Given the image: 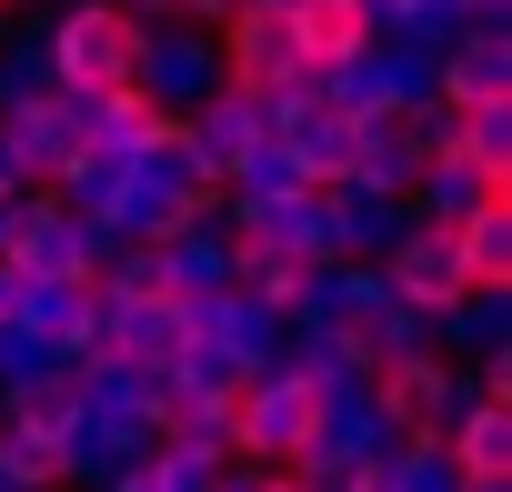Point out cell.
Wrapping results in <instances>:
<instances>
[{"label": "cell", "mask_w": 512, "mask_h": 492, "mask_svg": "<svg viewBox=\"0 0 512 492\" xmlns=\"http://www.w3.org/2000/svg\"><path fill=\"white\" fill-rule=\"evenodd\" d=\"M231 71H221V31L211 21H181V11H161V21H141V51H131V91L151 101V111H191V101H211Z\"/></svg>", "instance_id": "6da1fadb"}, {"label": "cell", "mask_w": 512, "mask_h": 492, "mask_svg": "<svg viewBox=\"0 0 512 492\" xmlns=\"http://www.w3.org/2000/svg\"><path fill=\"white\" fill-rule=\"evenodd\" d=\"M51 21V71L61 91H121L131 81V51H141V11L131 0H61Z\"/></svg>", "instance_id": "7a4b0ae2"}, {"label": "cell", "mask_w": 512, "mask_h": 492, "mask_svg": "<svg viewBox=\"0 0 512 492\" xmlns=\"http://www.w3.org/2000/svg\"><path fill=\"white\" fill-rule=\"evenodd\" d=\"M312 402H322V392H312L292 362L241 372V392H231V452H241V462L292 472V452H302V432H312Z\"/></svg>", "instance_id": "3957f363"}, {"label": "cell", "mask_w": 512, "mask_h": 492, "mask_svg": "<svg viewBox=\"0 0 512 492\" xmlns=\"http://www.w3.org/2000/svg\"><path fill=\"white\" fill-rule=\"evenodd\" d=\"M402 442V422H392V402L362 382V392H322L312 402V432H302V452H292V472H362V462H382Z\"/></svg>", "instance_id": "277c9868"}, {"label": "cell", "mask_w": 512, "mask_h": 492, "mask_svg": "<svg viewBox=\"0 0 512 492\" xmlns=\"http://www.w3.org/2000/svg\"><path fill=\"white\" fill-rule=\"evenodd\" d=\"M0 131H11L21 151V181H51L81 141H91V91H51V101H21V111H0Z\"/></svg>", "instance_id": "5b68a950"}, {"label": "cell", "mask_w": 512, "mask_h": 492, "mask_svg": "<svg viewBox=\"0 0 512 492\" xmlns=\"http://www.w3.org/2000/svg\"><path fill=\"white\" fill-rule=\"evenodd\" d=\"M151 442H161V422H101V412H71V422H61V492H101V482L131 472Z\"/></svg>", "instance_id": "8992f818"}, {"label": "cell", "mask_w": 512, "mask_h": 492, "mask_svg": "<svg viewBox=\"0 0 512 492\" xmlns=\"http://www.w3.org/2000/svg\"><path fill=\"white\" fill-rule=\"evenodd\" d=\"M11 322H31V332H51L71 362L81 352H101V282H61V272H21V302H11Z\"/></svg>", "instance_id": "52a82bcc"}, {"label": "cell", "mask_w": 512, "mask_h": 492, "mask_svg": "<svg viewBox=\"0 0 512 492\" xmlns=\"http://www.w3.org/2000/svg\"><path fill=\"white\" fill-rule=\"evenodd\" d=\"M382 272H392V292L402 302H422V312H442L472 272H462V241H452V221H412L392 252H382Z\"/></svg>", "instance_id": "ba28073f"}, {"label": "cell", "mask_w": 512, "mask_h": 492, "mask_svg": "<svg viewBox=\"0 0 512 492\" xmlns=\"http://www.w3.org/2000/svg\"><path fill=\"white\" fill-rule=\"evenodd\" d=\"M432 81H442V101H512V31L462 21V31L432 51Z\"/></svg>", "instance_id": "9c48e42d"}, {"label": "cell", "mask_w": 512, "mask_h": 492, "mask_svg": "<svg viewBox=\"0 0 512 492\" xmlns=\"http://www.w3.org/2000/svg\"><path fill=\"white\" fill-rule=\"evenodd\" d=\"M412 171H422V131H412V111H352V171H342V181L402 201Z\"/></svg>", "instance_id": "30bf717a"}, {"label": "cell", "mask_w": 512, "mask_h": 492, "mask_svg": "<svg viewBox=\"0 0 512 492\" xmlns=\"http://www.w3.org/2000/svg\"><path fill=\"white\" fill-rule=\"evenodd\" d=\"M181 342H191V332H181V302H171V292H131V302H111V292H101V352H121V362L161 372Z\"/></svg>", "instance_id": "8fae6325"}, {"label": "cell", "mask_w": 512, "mask_h": 492, "mask_svg": "<svg viewBox=\"0 0 512 492\" xmlns=\"http://www.w3.org/2000/svg\"><path fill=\"white\" fill-rule=\"evenodd\" d=\"M402 231H412V201L362 191V181H332V262H382Z\"/></svg>", "instance_id": "7c38bea8"}, {"label": "cell", "mask_w": 512, "mask_h": 492, "mask_svg": "<svg viewBox=\"0 0 512 492\" xmlns=\"http://www.w3.org/2000/svg\"><path fill=\"white\" fill-rule=\"evenodd\" d=\"M502 342H512V282H462V292L432 312V352L482 362V352H502Z\"/></svg>", "instance_id": "4fadbf2b"}, {"label": "cell", "mask_w": 512, "mask_h": 492, "mask_svg": "<svg viewBox=\"0 0 512 492\" xmlns=\"http://www.w3.org/2000/svg\"><path fill=\"white\" fill-rule=\"evenodd\" d=\"M492 191H512V181H492L472 151H422V171H412V221H462L472 201H492Z\"/></svg>", "instance_id": "5bb4252c"}, {"label": "cell", "mask_w": 512, "mask_h": 492, "mask_svg": "<svg viewBox=\"0 0 512 492\" xmlns=\"http://www.w3.org/2000/svg\"><path fill=\"white\" fill-rule=\"evenodd\" d=\"M61 71H51V21H41V0H31V21L0 11V111H21V101H51Z\"/></svg>", "instance_id": "9a60e30c"}, {"label": "cell", "mask_w": 512, "mask_h": 492, "mask_svg": "<svg viewBox=\"0 0 512 492\" xmlns=\"http://www.w3.org/2000/svg\"><path fill=\"white\" fill-rule=\"evenodd\" d=\"M181 131H191L211 161H241L251 141H272V131H262V101H251V81H221L211 101H191V111H181Z\"/></svg>", "instance_id": "2e32d148"}, {"label": "cell", "mask_w": 512, "mask_h": 492, "mask_svg": "<svg viewBox=\"0 0 512 492\" xmlns=\"http://www.w3.org/2000/svg\"><path fill=\"white\" fill-rule=\"evenodd\" d=\"M272 141H282V151H292V171H302V181H322V191L352 171V111H322V101H312V111H292Z\"/></svg>", "instance_id": "e0dca14e"}, {"label": "cell", "mask_w": 512, "mask_h": 492, "mask_svg": "<svg viewBox=\"0 0 512 492\" xmlns=\"http://www.w3.org/2000/svg\"><path fill=\"white\" fill-rule=\"evenodd\" d=\"M282 362H292L312 392H362V382H372V352H362L352 332H312V322L282 332Z\"/></svg>", "instance_id": "ac0fdd59"}, {"label": "cell", "mask_w": 512, "mask_h": 492, "mask_svg": "<svg viewBox=\"0 0 512 492\" xmlns=\"http://www.w3.org/2000/svg\"><path fill=\"white\" fill-rule=\"evenodd\" d=\"M452 241H462V272H472V282H512V191L472 201V211L452 221Z\"/></svg>", "instance_id": "d6986e66"}, {"label": "cell", "mask_w": 512, "mask_h": 492, "mask_svg": "<svg viewBox=\"0 0 512 492\" xmlns=\"http://www.w3.org/2000/svg\"><path fill=\"white\" fill-rule=\"evenodd\" d=\"M292 31H302V61H342L372 41V11L362 0H292Z\"/></svg>", "instance_id": "ffe728a7"}, {"label": "cell", "mask_w": 512, "mask_h": 492, "mask_svg": "<svg viewBox=\"0 0 512 492\" xmlns=\"http://www.w3.org/2000/svg\"><path fill=\"white\" fill-rule=\"evenodd\" d=\"M161 131H171V111H151L131 81H121V91H91V141H101V151H151Z\"/></svg>", "instance_id": "44dd1931"}, {"label": "cell", "mask_w": 512, "mask_h": 492, "mask_svg": "<svg viewBox=\"0 0 512 492\" xmlns=\"http://www.w3.org/2000/svg\"><path fill=\"white\" fill-rule=\"evenodd\" d=\"M231 452L221 442H191V432H161L151 452H141V482L151 492H211V472H221Z\"/></svg>", "instance_id": "7402d4cb"}, {"label": "cell", "mask_w": 512, "mask_h": 492, "mask_svg": "<svg viewBox=\"0 0 512 492\" xmlns=\"http://www.w3.org/2000/svg\"><path fill=\"white\" fill-rule=\"evenodd\" d=\"M452 151H472L492 181H512V101H452Z\"/></svg>", "instance_id": "603a6c76"}, {"label": "cell", "mask_w": 512, "mask_h": 492, "mask_svg": "<svg viewBox=\"0 0 512 492\" xmlns=\"http://www.w3.org/2000/svg\"><path fill=\"white\" fill-rule=\"evenodd\" d=\"M392 302H402V292H392V272H382V262H332V322H342L352 342H362Z\"/></svg>", "instance_id": "cb8c5ba5"}, {"label": "cell", "mask_w": 512, "mask_h": 492, "mask_svg": "<svg viewBox=\"0 0 512 492\" xmlns=\"http://www.w3.org/2000/svg\"><path fill=\"white\" fill-rule=\"evenodd\" d=\"M442 442H452L462 472H512V402H472Z\"/></svg>", "instance_id": "d4e9b609"}, {"label": "cell", "mask_w": 512, "mask_h": 492, "mask_svg": "<svg viewBox=\"0 0 512 492\" xmlns=\"http://www.w3.org/2000/svg\"><path fill=\"white\" fill-rule=\"evenodd\" d=\"M0 472H11V482H61V432L0 412Z\"/></svg>", "instance_id": "484cf974"}, {"label": "cell", "mask_w": 512, "mask_h": 492, "mask_svg": "<svg viewBox=\"0 0 512 492\" xmlns=\"http://www.w3.org/2000/svg\"><path fill=\"white\" fill-rule=\"evenodd\" d=\"M362 352H372V362H402V352H432V312H422V302H392V312H382V322L362 332Z\"/></svg>", "instance_id": "4316f807"}, {"label": "cell", "mask_w": 512, "mask_h": 492, "mask_svg": "<svg viewBox=\"0 0 512 492\" xmlns=\"http://www.w3.org/2000/svg\"><path fill=\"white\" fill-rule=\"evenodd\" d=\"M302 482H312V492H372L362 472H302Z\"/></svg>", "instance_id": "83f0119b"}, {"label": "cell", "mask_w": 512, "mask_h": 492, "mask_svg": "<svg viewBox=\"0 0 512 492\" xmlns=\"http://www.w3.org/2000/svg\"><path fill=\"white\" fill-rule=\"evenodd\" d=\"M11 302H21V262L0 252V322H11Z\"/></svg>", "instance_id": "f1b7e54d"}, {"label": "cell", "mask_w": 512, "mask_h": 492, "mask_svg": "<svg viewBox=\"0 0 512 492\" xmlns=\"http://www.w3.org/2000/svg\"><path fill=\"white\" fill-rule=\"evenodd\" d=\"M0 191H21V151H11V131H0Z\"/></svg>", "instance_id": "f546056e"}, {"label": "cell", "mask_w": 512, "mask_h": 492, "mask_svg": "<svg viewBox=\"0 0 512 492\" xmlns=\"http://www.w3.org/2000/svg\"><path fill=\"white\" fill-rule=\"evenodd\" d=\"M462 492H512V472H462Z\"/></svg>", "instance_id": "4dcf8cb0"}, {"label": "cell", "mask_w": 512, "mask_h": 492, "mask_svg": "<svg viewBox=\"0 0 512 492\" xmlns=\"http://www.w3.org/2000/svg\"><path fill=\"white\" fill-rule=\"evenodd\" d=\"M272 492H312V482H302V472H272Z\"/></svg>", "instance_id": "1f68e13d"}, {"label": "cell", "mask_w": 512, "mask_h": 492, "mask_svg": "<svg viewBox=\"0 0 512 492\" xmlns=\"http://www.w3.org/2000/svg\"><path fill=\"white\" fill-rule=\"evenodd\" d=\"M0 252H11V191H0Z\"/></svg>", "instance_id": "d6a6232c"}, {"label": "cell", "mask_w": 512, "mask_h": 492, "mask_svg": "<svg viewBox=\"0 0 512 492\" xmlns=\"http://www.w3.org/2000/svg\"><path fill=\"white\" fill-rule=\"evenodd\" d=\"M21 492H61V482H21Z\"/></svg>", "instance_id": "836d02e7"}, {"label": "cell", "mask_w": 512, "mask_h": 492, "mask_svg": "<svg viewBox=\"0 0 512 492\" xmlns=\"http://www.w3.org/2000/svg\"><path fill=\"white\" fill-rule=\"evenodd\" d=\"M0 11H21V0H0Z\"/></svg>", "instance_id": "e575fe53"}, {"label": "cell", "mask_w": 512, "mask_h": 492, "mask_svg": "<svg viewBox=\"0 0 512 492\" xmlns=\"http://www.w3.org/2000/svg\"><path fill=\"white\" fill-rule=\"evenodd\" d=\"M272 11H292V0H272Z\"/></svg>", "instance_id": "d590c367"}, {"label": "cell", "mask_w": 512, "mask_h": 492, "mask_svg": "<svg viewBox=\"0 0 512 492\" xmlns=\"http://www.w3.org/2000/svg\"><path fill=\"white\" fill-rule=\"evenodd\" d=\"M0 412H11V402H0Z\"/></svg>", "instance_id": "8d00e7d4"}]
</instances>
